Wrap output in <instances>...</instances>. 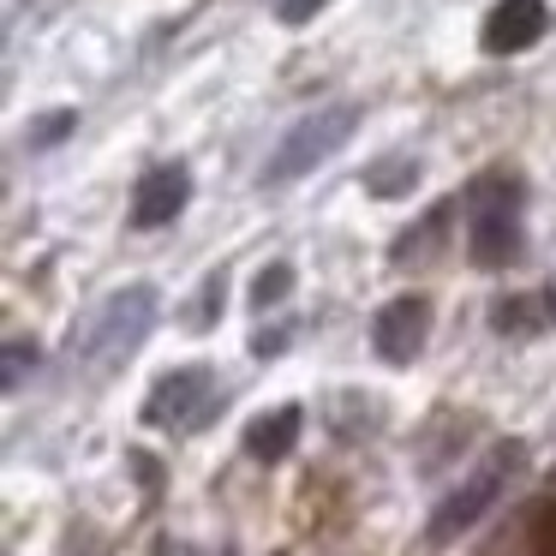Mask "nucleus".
<instances>
[{
	"mask_svg": "<svg viewBox=\"0 0 556 556\" xmlns=\"http://www.w3.org/2000/svg\"><path fill=\"white\" fill-rule=\"evenodd\" d=\"M467 252L472 264L503 269L520 252V186L515 180H479L467 198Z\"/></svg>",
	"mask_w": 556,
	"mask_h": 556,
	"instance_id": "1",
	"label": "nucleus"
},
{
	"mask_svg": "<svg viewBox=\"0 0 556 556\" xmlns=\"http://www.w3.org/2000/svg\"><path fill=\"white\" fill-rule=\"evenodd\" d=\"M353 126H359V109H353V102H329V109L305 114V121L276 144V156L264 162V186H288V180H300V174H312L324 156H336Z\"/></svg>",
	"mask_w": 556,
	"mask_h": 556,
	"instance_id": "2",
	"label": "nucleus"
},
{
	"mask_svg": "<svg viewBox=\"0 0 556 556\" xmlns=\"http://www.w3.org/2000/svg\"><path fill=\"white\" fill-rule=\"evenodd\" d=\"M150 324H156V288H121L109 305L97 312V324L85 329V341H78L73 353H85L90 365H121L138 353V341L150 336Z\"/></svg>",
	"mask_w": 556,
	"mask_h": 556,
	"instance_id": "3",
	"label": "nucleus"
},
{
	"mask_svg": "<svg viewBox=\"0 0 556 556\" xmlns=\"http://www.w3.org/2000/svg\"><path fill=\"white\" fill-rule=\"evenodd\" d=\"M520 467V443H496L491 455L479 460V467L467 472V479L455 484V491L437 503V515H431V544H448V539H460L467 527H479V515L496 503V491L508 484V472Z\"/></svg>",
	"mask_w": 556,
	"mask_h": 556,
	"instance_id": "4",
	"label": "nucleus"
},
{
	"mask_svg": "<svg viewBox=\"0 0 556 556\" xmlns=\"http://www.w3.org/2000/svg\"><path fill=\"white\" fill-rule=\"evenodd\" d=\"M216 413V377L204 365H186V371H168L144 401L150 425H180V431H198V425Z\"/></svg>",
	"mask_w": 556,
	"mask_h": 556,
	"instance_id": "5",
	"label": "nucleus"
},
{
	"mask_svg": "<svg viewBox=\"0 0 556 556\" xmlns=\"http://www.w3.org/2000/svg\"><path fill=\"white\" fill-rule=\"evenodd\" d=\"M425 329H431V300H419V293H401V300H389L383 312H377L371 348L383 353L389 365H407L413 353L425 348Z\"/></svg>",
	"mask_w": 556,
	"mask_h": 556,
	"instance_id": "6",
	"label": "nucleus"
},
{
	"mask_svg": "<svg viewBox=\"0 0 556 556\" xmlns=\"http://www.w3.org/2000/svg\"><path fill=\"white\" fill-rule=\"evenodd\" d=\"M186 192H192L186 162H162V168H150L144 180H138V192H132V228H168V222L186 210Z\"/></svg>",
	"mask_w": 556,
	"mask_h": 556,
	"instance_id": "7",
	"label": "nucleus"
},
{
	"mask_svg": "<svg viewBox=\"0 0 556 556\" xmlns=\"http://www.w3.org/2000/svg\"><path fill=\"white\" fill-rule=\"evenodd\" d=\"M551 13H544V0H496L491 18H484V49L491 54H520L544 37Z\"/></svg>",
	"mask_w": 556,
	"mask_h": 556,
	"instance_id": "8",
	"label": "nucleus"
},
{
	"mask_svg": "<svg viewBox=\"0 0 556 556\" xmlns=\"http://www.w3.org/2000/svg\"><path fill=\"white\" fill-rule=\"evenodd\" d=\"M300 407H276L264 413V419H252V431H245V455L252 460H281L293 443H300Z\"/></svg>",
	"mask_w": 556,
	"mask_h": 556,
	"instance_id": "9",
	"label": "nucleus"
},
{
	"mask_svg": "<svg viewBox=\"0 0 556 556\" xmlns=\"http://www.w3.org/2000/svg\"><path fill=\"white\" fill-rule=\"evenodd\" d=\"M413 180H419V162L413 156H389V162H371V168H365V186H371L377 198H401Z\"/></svg>",
	"mask_w": 556,
	"mask_h": 556,
	"instance_id": "10",
	"label": "nucleus"
},
{
	"mask_svg": "<svg viewBox=\"0 0 556 556\" xmlns=\"http://www.w3.org/2000/svg\"><path fill=\"white\" fill-rule=\"evenodd\" d=\"M288 288H293V264H269L264 276H257V288H252V305L269 312L276 300H288Z\"/></svg>",
	"mask_w": 556,
	"mask_h": 556,
	"instance_id": "11",
	"label": "nucleus"
},
{
	"mask_svg": "<svg viewBox=\"0 0 556 556\" xmlns=\"http://www.w3.org/2000/svg\"><path fill=\"white\" fill-rule=\"evenodd\" d=\"M73 126H78V114H73V109L42 114V121L30 126V144H37V150H49V144H61V132H73Z\"/></svg>",
	"mask_w": 556,
	"mask_h": 556,
	"instance_id": "12",
	"label": "nucleus"
},
{
	"mask_svg": "<svg viewBox=\"0 0 556 556\" xmlns=\"http://www.w3.org/2000/svg\"><path fill=\"white\" fill-rule=\"evenodd\" d=\"M30 365H37V348H30V341H7V389L25 383Z\"/></svg>",
	"mask_w": 556,
	"mask_h": 556,
	"instance_id": "13",
	"label": "nucleus"
},
{
	"mask_svg": "<svg viewBox=\"0 0 556 556\" xmlns=\"http://www.w3.org/2000/svg\"><path fill=\"white\" fill-rule=\"evenodd\" d=\"M317 7H324V0H281V25H305Z\"/></svg>",
	"mask_w": 556,
	"mask_h": 556,
	"instance_id": "14",
	"label": "nucleus"
},
{
	"mask_svg": "<svg viewBox=\"0 0 556 556\" xmlns=\"http://www.w3.org/2000/svg\"><path fill=\"white\" fill-rule=\"evenodd\" d=\"M539 556H556V503L539 515Z\"/></svg>",
	"mask_w": 556,
	"mask_h": 556,
	"instance_id": "15",
	"label": "nucleus"
},
{
	"mask_svg": "<svg viewBox=\"0 0 556 556\" xmlns=\"http://www.w3.org/2000/svg\"><path fill=\"white\" fill-rule=\"evenodd\" d=\"M216 305H222V276H210V288H204V312H198V324H210V317H216Z\"/></svg>",
	"mask_w": 556,
	"mask_h": 556,
	"instance_id": "16",
	"label": "nucleus"
},
{
	"mask_svg": "<svg viewBox=\"0 0 556 556\" xmlns=\"http://www.w3.org/2000/svg\"><path fill=\"white\" fill-rule=\"evenodd\" d=\"M544 305H551V324H556V288H544Z\"/></svg>",
	"mask_w": 556,
	"mask_h": 556,
	"instance_id": "17",
	"label": "nucleus"
},
{
	"mask_svg": "<svg viewBox=\"0 0 556 556\" xmlns=\"http://www.w3.org/2000/svg\"><path fill=\"white\" fill-rule=\"evenodd\" d=\"M222 556H233V551H222Z\"/></svg>",
	"mask_w": 556,
	"mask_h": 556,
	"instance_id": "18",
	"label": "nucleus"
}]
</instances>
